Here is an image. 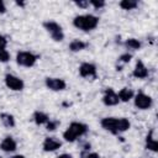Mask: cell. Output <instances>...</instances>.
I'll use <instances>...</instances> for the list:
<instances>
[{
    "instance_id": "11",
    "label": "cell",
    "mask_w": 158,
    "mask_h": 158,
    "mask_svg": "<svg viewBox=\"0 0 158 158\" xmlns=\"http://www.w3.org/2000/svg\"><path fill=\"white\" fill-rule=\"evenodd\" d=\"M60 146H62V142L57 137H46L42 143V148L44 152H54Z\"/></svg>"
},
{
    "instance_id": "5",
    "label": "cell",
    "mask_w": 158,
    "mask_h": 158,
    "mask_svg": "<svg viewBox=\"0 0 158 158\" xmlns=\"http://www.w3.org/2000/svg\"><path fill=\"white\" fill-rule=\"evenodd\" d=\"M37 59H38L37 54H33L32 52H27V51H20L16 54V63L20 67H25V68L33 67Z\"/></svg>"
},
{
    "instance_id": "8",
    "label": "cell",
    "mask_w": 158,
    "mask_h": 158,
    "mask_svg": "<svg viewBox=\"0 0 158 158\" xmlns=\"http://www.w3.org/2000/svg\"><path fill=\"white\" fill-rule=\"evenodd\" d=\"M44 84L52 91H62V90H64L67 88V83L63 79H60V78L48 77V78H46Z\"/></svg>"
},
{
    "instance_id": "28",
    "label": "cell",
    "mask_w": 158,
    "mask_h": 158,
    "mask_svg": "<svg viewBox=\"0 0 158 158\" xmlns=\"http://www.w3.org/2000/svg\"><path fill=\"white\" fill-rule=\"evenodd\" d=\"M6 12V6L4 4V1L0 0V14H5Z\"/></svg>"
},
{
    "instance_id": "6",
    "label": "cell",
    "mask_w": 158,
    "mask_h": 158,
    "mask_svg": "<svg viewBox=\"0 0 158 158\" xmlns=\"http://www.w3.org/2000/svg\"><path fill=\"white\" fill-rule=\"evenodd\" d=\"M4 80H5V85H6L10 90L21 91V90H23V88H25L23 80H22L21 78H19V77L14 75V74L7 73V74L5 75V78H4Z\"/></svg>"
},
{
    "instance_id": "2",
    "label": "cell",
    "mask_w": 158,
    "mask_h": 158,
    "mask_svg": "<svg viewBox=\"0 0 158 158\" xmlns=\"http://www.w3.org/2000/svg\"><path fill=\"white\" fill-rule=\"evenodd\" d=\"M73 25L74 27H77L78 30L81 31H91L94 28L98 27L99 25V17L90 15V14H85V15H78L73 19Z\"/></svg>"
},
{
    "instance_id": "20",
    "label": "cell",
    "mask_w": 158,
    "mask_h": 158,
    "mask_svg": "<svg viewBox=\"0 0 158 158\" xmlns=\"http://www.w3.org/2000/svg\"><path fill=\"white\" fill-rule=\"evenodd\" d=\"M120 7L122 9V10H133V9H136L137 6H138V1H136V0H122V1H120Z\"/></svg>"
},
{
    "instance_id": "16",
    "label": "cell",
    "mask_w": 158,
    "mask_h": 158,
    "mask_svg": "<svg viewBox=\"0 0 158 158\" xmlns=\"http://www.w3.org/2000/svg\"><path fill=\"white\" fill-rule=\"evenodd\" d=\"M0 120H1L2 125H4L5 127H7V128H12V127H15V125H16L14 115H11V114H9V112H1V114H0Z\"/></svg>"
},
{
    "instance_id": "13",
    "label": "cell",
    "mask_w": 158,
    "mask_h": 158,
    "mask_svg": "<svg viewBox=\"0 0 158 158\" xmlns=\"http://www.w3.org/2000/svg\"><path fill=\"white\" fill-rule=\"evenodd\" d=\"M0 148H1V151L6 152V153L15 152L16 148H17V143H16V141H15L12 137L7 136V137H5V138L1 141V143H0Z\"/></svg>"
},
{
    "instance_id": "9",
    "label": "cell",
    "mask_w": 158,
    "mask_h": 158,
    "mask_svg": "<svg viewBox=\"0 0 158 158\" xmlns=\"http://www.w3.org/2000/svg\"><path fill=\"white\" fill-rule=\"evenodd\" d=\"M102 102L106 106H115L120 102L117 93L112 89V88H106L104 90V95H102Z\"/></svg>"
},
{
    "instance_id": "26",
    "label": "cell",
    "mask_w": 158,
    "mask_h": 158,
    "mask_svg": "<svg viewBox=\"0 0 158 158\" xmlns=\"http://www.w3.org/2000/svg\"><path fill=\"white\" fill-rule=\"evenodd\" d=\"M74 4L78 6V7H81V9H86L89 6V1L88 0H79V1H74Z\"/></svg>"
},
{
    "instance_id": "10",
    "label": "cell",
    "mask_w": 158,
    "mask_h": 158,
    "mask_svg": "<svg viewBox=\"0 0 158 158\" xmlns=\"http://www.w3.org/2000/svg\"><path fill=\"white\" fill-rule=\"evenodd\" d=\"M79 74H80V77H83V78H91V79H95V78H96V67H95V64L89 63V62L81 63L80 67H79Z\"/></svg>"
},
{
    "instance_id": "19",
    "label": "cell",
    "mask_w": 158,
    "mask_h": 158,
    "mask_svg": "<svg viewBox=\"0 0 158 158\" xmlns=\"http://www.w3.org/2000/svg\"><path fill=\"white\" fill-rule=\"evenodd\" d=\"M125 47L126 48H128V49H133V51H137V49H139L141 48V46H142V43H141V41H138L137 38H127L126 41H125Z\"/></svg>"
},
{
    "instance_id": "4",
    "label": "cell",
    "mask_w": 158,
    "mask_h": 158,
    "mask_svg": "<svg viewBox=\"0 0 158 158\" xmlns=\"http://www.w3.org/2000/svg\"><path fill=\"white\" fill-rule=\"evenodd\" d=\"M43 27L44 30L48 32V35L51 36V38L56 42H60L64 40V32L60 27L59 23H57L56 21H52V20H48V21H44L43 22Z\"/></svg>"
},
{
    "instance_id": "17",
    "label": "cell",
    "mask_w": 158,
    "mask_h": 158,
    "mask_svg": "<svg viewBox=\"0 0 158 158\" xmlns=\"http://www.w3.org/2000/svg\"><path fill=\"white\" fill-rule=\"evenodd\" d=\"M33 121H35V123L38 125V126H40V125H46V123L49 121V116H48L46 112L37 110V111L33 112Z\"/></svg>"
},
{
    "instance_id": "29",
    "label": "cell",
    "mask_w": 158,
    "mask_h": 158,
    "mask_svg": "<svg viewBox=\"0 0 158 158\" xmlns=\"http://www.w3.org/2000/svg\"><path fill=\"white\" fill-rule=\"evenodd\" d=\"M58 158H73L70 154H67V153H63V154H60Z\"/></svg>"
},
{
    "instance_id": "7",
    "label": "cell",
    "mask_w": 158,
    "mask_h": 158,
    "mask_svg": "<svg viewBox=\"0 0 158 158\" xmlns=\"http://www.w3.org/2000/svg\"><path fill=\"white\" fill-rule=\"evenodd\" d=\"M133 98H135V99H133V100H135V106H136L137 109H139V110H147V109H151L152 105H153V100H152V98H151L149 95L142 93V91L137 93Z\"/></svg>"
},
{
    "instance_id": "30",
    "label": "cell",
    "mask_w": 158,
    "mask_h": 158,
    "mask_svg": "<svg viewBox=\"0 0 158 158\" xmlns=\"http://www.w3.org/2000/svg\"><path fill=\"white\" fill-rule=\"evenodd\" d=\"M10 158H25V156H22V154H14Z\"/></svg>"
},
{
    "instance_id": "22",
    "label": "cell",
    "mask_w": 158,
    "mask_h": 158,
    "mask_svg": "<svg viewBox=\"0 0 158 158\" xmlns=\"http://www.w3.org/2000/svg\"><path fill=\"white\" fill-rule=\"evenodd\" d=\"M10 59V53L6 49H0V62L1 63H6Z\"/></svg>"
},
{
    "instance_id": "1",
    "label": "cell",
    "mask_w": 158,
    "mask_h": 158,
    "mask_svg": "<svg viewBox=\"0 0 158 158\" xmlns=\"http://www.w3.org/2000/svg\"><path fill=\"white\" fill-rule=\"evenodd\" d=\"M100 125L104 130L109 131L112 135H118L122 132H126L131 127V122L126 117H104L100 121Z\"/></svg>"
},
{
    "instance_id": "12",
    "label": "cell",
    "mask_w": 158,
    "mask_h": 158,
    "mask_svg": "<svg viewBox=\"0 0 158 158\" xmlns=\"http://www.w3.org/2000/svg\"><path fill=\"white\" fill-rule=\"evenodd\" d=\"M132 75L137 79H146L148 77V69L147 67L144 65V63L142 60H137L136 62V65H135V69L132 72Z\"/></svg>"
},
{
    "instance_id": "3",
    "label": "cell",
    "mask_w": 158,
    "mask_h": 158,
    "mask_svg": "<svg viewBox=\"0 0 158 158\" xmlns=\"http://www.w3.org/2000/svg\"><path fill=\"white\" fill-rule=\"evenodd\" d=\"M88 130H89V128H88V126H86L85 123L74 121V122H72V123L68 126V128L63 132V138H64L67 142H74V141H77V138L84 136V135L88 132Z\"/></svg>"
},
{
    "instance_id": "21",
    "label": "cell",
    "mask_w": 158,
    "mask_h": 158,
    "mask_svg": "<svg viewBox=\"0 0 158 158\" xmlns=\"http://www.w3.org/2000/svg\"><path fill=\"white\" fill-rule=\"evenodd\" d=\"M131 58H132V54L131 53H123V54H121L120 57H118V63H120V65H117L116 68H117V70H122V65H125V64H127L130 60H131Z\"/></svg>"
},
{
    "instance_id": "23",
    "label": "cell",
    "mask_w": 158,
    "mask_h": 158,
    "mask_svg": "<svg viewBox=\"0 0 158 158\" xmlns=\"http://www.w3.org/2000/svg\"><path fill=\"white\" fill-rule=\"evenodd\" d=\"M58 121H56V120H51L49 118V121L46 123V128H47V131H54L56 128H57V126H58Z\"/></svg>"
},
{
    "instance_id": "27",
    "label": "cell",
    "mask_w": 158,
    "mask_h": 158,
    "mask_svg": "<svg viewBox=\"0 0 158 158\" xmlns=\"http://www.w3.org/2000/svg\"><path fill=\"white\" fill-rule=\"evenodd\" d=\"M6 46H7V40L5 36L0 35V49H6Z\"/></svg>"
},
{
    "instance_id": "18",
    "label": "cell",
    "mask_w": 158,
    "mask_h": 158,
    "mask_svg": "<svg viewBox=\"0 0 158 158\" xmlns=\"http://www.w3.org/2000/svg\"><path fill=\"white\" fill-rule=\"evenodd\" d=\"M86 47H88V43L81 40H73L69 43V51H72V52H80V51L85 49Z\"/></svg>"
},
{
    "instance_id": "14",
    "label": "cell",
    "mask_w": 158,
    "mask_h": 158,
    "mask_svg": "<svg viewBox=\"0 0 158 158\" xmlns=\"http://www.w3.org/2000/svg\"><path fill=\"white\" fill-rule=\"evenodd\" d=\"M146 149L157 152L158 151V141L154 138V131L151 130L146 137Z\"/></svg>"
},
{
    "instance_id": "24",
    "label": "cell",
    "mask_w": 158,
    "mask_h": 158,
    "mask_svg": "<svg viewBox=\"0 0 158 158\" xmlns=\"http://www.w3.org/2000/svg\"><path fill=\"white\" fill-rule=\"evenodd\" d=\"M81 158H100V156H99L96 152L83 151V152H81Z\"/></svg>"
},
{
    "instance_id": "15",
    "label": "cell",
    "mask_w": 158,
    "mask_h": 158,
    "mask_svg": "<svg viewBox=\"0 0 158 158\" xmlns=\"http://www.w3.org/2000/svg\"><path fill=\"white\" fill-rule=\"evenodd\" d=\"M117 96H118V100H120V101H122V102H127V101H130L131 99H133L135 93H133L132 89L125 86V88H122V89L117 93Z\"/></svg>"
},
{
    "instance_id": "25",
    "label": "cell",
    "mask_w": 158,
    "mask_h": 158,
    "mask_svg": "<svg viewBox=\"0 0 158 158\" xmlns=\"http://www.w3.org/2000/svg\"><path fill=\"white\" fill-rule=\"evenodd\" d=\"M89 5H91V6H94L96 10H99V9H101V7H104L105 6V1H98V0H90L89 1Z\"/></svg>"
}]
</instances>
